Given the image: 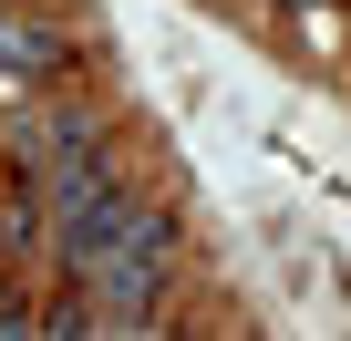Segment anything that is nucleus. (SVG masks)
Returning a JSON list of instances; mask_svg holds the SVG:
<instances>
[{
	"label": "nucleus",
	"mask_w": 351,
	"mask_h": 341,
	"mask_svg": "<svg viewBox=\"0 0 351 341\" xmlns=\"http://www.w3.org/2000/svg\"><path fill=\"white\" fill-rule=\"evenodd\" d=\"M165 269H176V217H165V207H124L114 238H104V259L83 269V290H93V310L145 320V310L165 300Z\"/></svg>",
	"instance_id": "obj_1"
},
{
	"label": "nucleus",
	"mask_w": 351,
	"mask_h": 341,
	"mask_svg": "<svg viewBox=\"0 0 351 341\" xmlns=\"http://www.w3.org/2000/svg\"><path fill=\"white\" fill-rule=\"evenodd\" d=\"M0 62H11L21 83H52V73H73V42L42 32V21H21V11H0Z\"/></svg>",
	"instance_id": "obj_2"
},
{
	"label": "nucleus",
	"mask_w": 351,
	"mask_h": 341,
	"mask_svg": "<svg viewBox=\"0 0 351 341\" xmlns=\"http://www.w3.org/2000/svg\"><path fill=\"white\" fill-rule=\"evenodd\" d=\"M21 331H32V300H21V290H0V341H21Z\"/></svg>",
	"instance_id": "obj_3"
},
{
	"label": "nucleus",
	"mask_w": 351,
	"mask_h": 341,
	"mask_svg": "<svg viewBox=\"0 0 351 341\" xmlns=\"http://www.w3.org/2000/svg\"><path fill=\"white\" fill-rule=\"evenodd\" d=\"M289 11H310V0H289Z\"/></svg>",
	"instance_id": "obj_4"
}]
</instances>
